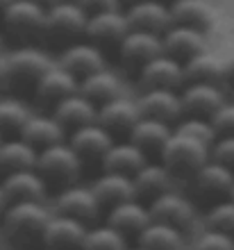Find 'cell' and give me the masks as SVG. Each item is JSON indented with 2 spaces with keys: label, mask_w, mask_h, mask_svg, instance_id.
<instances>
[{
  "label": "cell",
  "mask_w": 234,
  "mask_h": 250,
  "mask_svg": "<svg viewBox=\"0 0 234 250\" xmlns=\"http://www.w3.org/2000/svg\"><path fill=\"white\" fill-rule=\"evenodd\" d=\"M125 248H128L125 232H121L118 228H114L109 223L89 228L85 246H82V250H125Z\"/></svg>",
  "instance_id": "36"
},
{
  "label": "cell",
  "mask_w": 234,
  "mask_h": 250,
  "mask_svg": "<svg viewBox=\"0 0 234 250\" xmlns=\"http://www.w3.org/2000/svg\"><path fill=\"white\" fill-rule=\"evenodd\" d=\"M118 57L130 66L141 68L146 62L155 60L157 55L164 53L162 34L148 32V30H130V34L118 43Z\"/></svg>",
  "instance_id": "17"
},
{
  "label": "cell",
  "mask_w": 234,
  "mask_h": 250,
  "mask_svg": "<svg viewBox=\"0 0 234 250\" xmlns=\"http://www.w3.org/2000/svg\"><path fill=\"white\" fill-rule=\"evenodd\" d=\"M212 123H214L218 137L223 134H234V98H228L212 116Z\"/></svg>",
  "instance_id": "40"
},
{
  "label": "cell",
  "mask_w": 234,
  "mask_h": 250,
  "mask_svg": "<svg viewBox=\"0 0 234 250\" xmlns=\"http://www.w3.org/2000/svg\"><path fill=\"white\" fill-rule=\"evenodd\" d=\"M55 209H50L43 200H19L9 203L2 214V230L12 241L30 244L43 237L46 225L50 223Z\"/></svg>",
  "instance_id": "1"
},
{
  "label": "cell",
  "mask_w": 234,
  "mask_h": 250,
  "mask_svg": "<svg viewBox=\"0 0 234 250\" xmlns=\"http://www.w3.org/2000/svg\"><path fill=\"white\" fill-rule=\"evenodd\" d=\"M12 2H14V0H0V12H2V9H7Z\"/></svg>",
  "instance_id": "46"
},
{
  "label": "cell",
  "mask_w": 234,
  "mask_h": 250,
  "mask_svg": "<svg viewBox=\"0 0 234 250\" xmlns=\"http://www.w3.org/2000/svg\"><path fill=\"white\" fill-rule=\"evenodd\" d=\"M37 162H39V148H34L23 137L5 139L0 144V171L5 175L23 168H37Z\"/></svg>",
  "instance_id": "28"
},
{
  "label": "cell",
  "mask_w": 234,
  "mask_h": 250,
  "mask_svg": "<svg viewBox=\"0 0 234 250\" xmlns=\"http://www.w3.org/2000/svg\"><path fill=\"white\" fill-rule=\"evenodd\" d=\"M193 250H234V234L214 228H205V230L193 239L191 244Z\"/></svg>",
  "instance_id": "39"
},
{
  "label": "cell",
  "mask_w": 234,
  "mask_h": 250,
  "mask_svg": "<svg viewBox=\"0 0 234 250\" xmlns=\"http://www.w3.org/2000/svg\"><path fill=\"white\" fill-rule=\"evenodd\" d=\"M230 198H234V187H232V191H230Z\"/></svg>",
  "instance_id": "53"
},
{
  "label": "cell",
  "mask_w": 234,
  "mask_h": 250,
  "mask_svg": "<svg viewBox=\"0 0 234 250\" xmlns=\"http://www.w3.org/2000/svg\"><path fill=\"white\" fill-rule=\"evenodd\" d=\"M93 193L98 196V200L107 207L123 203V200H132L139 198L137 193V185L134 178L128 173H116V171H103L96 178V182L91 185Z\"/></svg>",
  "instance_id": "23"
},
{
  "label": "cell",
  "mask_w": 234,
  "mask_h": 250,
  "mask_svg": "<svg viewBox=\"0 0 234 250\" xmlns=\"http://www.w3.org/2000/svg\"><path fill=\"white\" fill-rule=\"evenodd\" d=\"M180 93H182L184 114L205 119H212L216 109L230 98L225 84H214V82H187Z\"/></svg>",
  "instance_id": "11"
},
{
  "label": "cell",
  "mask_w": 234,
  "mask_h": 250,
  "mask_svg": "<svg viewBox=\"0 0 234 250\" xmlns=\"http://www.w3.org/2000/svg\"><path fill=\"white\" fill-rule=\"evenodd\" d=\"M7 207H9V198H7L5 189H2V182H0V214H5Z\"/></svg>",
  "instance_id": "45"
},
{
  "label": "cell",
  "mask_w": 234,
  "mask_h": 250,
  "mask_svg": "<svg viewBox=\"0 0 234 250\" xmlns=\"http://www.w3.org/2000/svg\"><path fill=\"white\" fill-rule=\"evenodd\" d=\"M230 98H234V86H232V93H230Z\"/></svg>",
  "instance_id": "54"
},
{
  "label": "cell",
  "mask_w": 234,
  "mask_h": 250,
  "mask_svg": "<svg viewBox=\"0 0 234 250\" xmlns=\"http://www.w3.org/2000/svg\"><path fill=\"white\" fill-rule=\"evenodd\" d=\"M7 64H9V84H37L43 73H48L57 60L39 46L23 43L7 53Z\"/></svg>",
  "instance_id": "6"
},
{
  "label": "cell",
  "mask_w": 234,
  "mask_h": 250,
  "mask_svg": "<svg viewBox=\"0 0 234 250\" xmlns=\"http://www.w3.org/2000/svg\"><path fill=\"white\" fill-rule=\"evenodd\" d=\"M19 137H23L25 141L34 146V148H48L52 144H62L68 141L66 137V127L59 123V119L55 114H34L27 119V123L23 125Z\"/></svg>",
  "instance_id": "25"
},
{
  "label": "cell",
  "mask_w": 234,
  "mask_h": 250,
  "mask_svg": "<svg viewBox=\"0 0 234 250\" xmlns=\"http://www.w3.org/2000/svg\"><path fill=\"white\" fill-rule=\"evenodd\" d=\"M175 250H193L191 246H180V248H175Z\"/></svg>",
  "instance_id": "49"
},
{
  "label": "cell",
  "mask_w": 234,
  "mask_h": 250,
  "mask_svg": "<svg viewBox=\"0 0 234 250\" xmlns=\"http://www.w3.org/2000/svg\"><path fill=\"white\" fill-rule=\"evenodd\" d=\"M80 91L93 103L103 105L107 100L121 96V78L111 68H100V71L86 75L80 80Z\"/></svg>",
  "instance_id": "34"
},
{
  "label": "cell",
  "mask_w": 234,
  "mask_h": 250,
  "mask_svg": "<svg viewBox=\"0 0 234 250\" xmlns=\"http://www.w3.org/2000/svg\"><path fill=\"white\" fill-rule=\"evenodd\" d=\"M2 141H5V134H2V132H0V144H2Z\"/></svg>",
  "instance_id": "51"
},
{
  "label": "cell",
  "mask_w": 234,
  "mask_h": 250,
  "mask_svg": "<svg viewBox=\"0 0 234 250\" xmlns=\"http://www.w3.org/2000/svg\"><path fill=\"white\" fill-rule=\"evenodd\" d=\"M2 25L14 39L32 41L37 37H46L48 7L37 0H14L12 5L0 12Z\"/></svg>",
  "instance_id": "3"
},
{
  "label": "cell",
  "mask_w": 234,
  "mask_h": 250,
  "mask_svg": "<svg viewBox=\"0 0 234 250\" xmlns=\"http://www.w3.org/2000/svg\"><path fill=\"white\" fill-rule=\"evenodd\" d=\"M132 30H148L164 34L173 25V9L169 0H134L128 9Z\"/></svg>",
  "instance_id": "16"
},
{
  "label": "cell",
  "mask_w": 234,
  "mask_h": 250,
  "mask_svg": "<svg viewBox=\"0 0 234 250\" xmlns=\"http://www.w3.org/2000/svg\"><path fill=\"white\" fill-rule=\"evenodd\" d=\"M225 73H228V82L234 84V50L230 55H225Z\"/></svg>",
  "instance_id": "44"
},
{
  "label": "cell",
  "mask_w": 234,
  "mask_h": 250,
  "mask_svg": "<svg viewBox=\"0 0 234 250\" xmlns=\"http://www.w3.org/2000/svg\"><path fill=\"white\" fill-rule=\"evenodd\" d=\"M98 103L91 98H86L82 91L73 93L68 98L59 100L57 105H52V114L59 119V123L64 125L66 130H75L82 125L96 123L98 121Z\"/></svg>",
  "instance_id": "22"
},
{
  "label": "cell",
  "mask_w": 234,
  "mask_h": 250,
  "mask_svg": "<svg viewBox=\"0 0 234 250\" xmlns=\"http://www.w3.org/2000/svg\"><path fill=\"white\" fill-rule=\"evenodd\" d=\"M37 2H41V5H46V7H50V5H55L57 0H37Z\"/></svg>",
  "instance_id": "47"
},
{
  "label": "cell",
  "mask_w": 234,
  "mask_h": 250,
  "mask_svg": "<svg viewBox=\"0 0 234 250\" xmlns=\"http://www.w3.org/2000/svg\"><path fill=\"white\" fill-rule=\"evenodd\" d=\"M169 2H173V0H169Z\"/></svg>",
  "instance_id": "55"
},
{
  "label": "cell",
  "mask_w": 234,
  "mask_h": 250,
  "mask_svg": "<svg viewBox=\"0 0 234 250\" xmlns=\"http://www.w3.org/2000/svg\"><path fill=\"white\" fill-rule=\"evenodd\" d=\"M173 134V125L159 119H150V116H141L139 123L132 127V132L128 134L132 144H137L139 148H143L146 152H159L164 148V144Z\"/></svg>",
  "instance_id": "31"
},
{
  "label": "cell",
  "mask_w": 234,
  "mask_h": 250,
  "mask_svg": "<svg viewBox=\"0 0 234 250\" xmlns=\"http://www.w3.org/2000/svg\"><path fill=\"white\" fill-rule=\"evenodd\" d=\"M0 50H2V32H0Z\"/></svg>",
  "instance_id": "52"
},
{
  "label": "cell",
  "mask_w": 234,
  "mask_h": 250,
  "mask_svg": "<svg viewBox=\"0 0 234 250\" xmlns=\"http://www.w3.org/2000/svg\"><path fill=\"white\" fill-rule=\"evenodd\" d=\"M187 71V82H214V84H225L228 73H225V57L216 55L212 50L195 55L184 64Z\"/></svg>",
  "instance_id": "29"
},
{
  "label": "cell",
  "mask_w": 234,
  "mask_h": 250,
  "mask_svg": "<svg viewBox=\"0 0 234 250\" xmlns=\"http://www.w3.org/2000/svg\"><path fill=\"white\" fill-rule=\"evenodd\" d=\"M193 187L200 196L228 198L234 187V171L216 159H209L193 173Z\"/></svg>",
  "instance_id": "21"
},
{
  "label": "cell",
  "mask_w": 234,
  "mask_h": 250,
  "mask_svg": "<svg viewBox=\"0 0 234 250\" xmlns=\"http://www.w3.org/2000/svg\"><path fill=\"white\" fill-rule=\"evenodd\" d=\"M173 127H175V132H182V134H187V137H193V139L205 141V144H209V146L218 139V132H216L212 119H205V116H191V114H184L182 119L177 121Z\"/></svg>",
  "instance_id": "37"
},
{
  "label": "cell",
  "mask_w": 234,
  "mask_h": 250,
  "mask_svg": "<svg viewBox=\"0 0 234 250\" xmlns=\"http://www.w3.org/2000/svg\"><path fill=\"white\" fill-rule=\"evenodd\" d=\"M132 178L139 196H148L150 200L173 189V171L164 162H148Z\"/></svg>",
  "instance_id": "30"
},
{
  "label": "cell",
  "mask_w": 234,
  "mask_h": 250,
  "mask_svg": "<svg viewBox=\"0 0 234 250\" xmlns=\"http://www.w3.org/2000/svg\"><path fill=\"white\" fill-rule=\"evenodd\" d=\"M212 159L230 166L234 171V134H223L212 144Z\"/></svg>",
  "instance_id": "41"
},
{
  "label": "cell",
  "mask_w": 234,
  "mask_h": 250,
  "mask_svg": "<svg viewBox=\"0 0 234 250\" xmlns=\"http://www.w3.org/2000/svg\"><path fill=\"white\" fill-rule=\"evenodd\" d=\"M30 116H32V109L25 100L14 98V96H0V132L2 134H21Z\"/></svg>",
  "instance_id": "35"
},
{
  "label": "cell",
  "mask_w": 234,
  "mask_h": 250,
  "mask_svg": "<svg viewBox=\"0 0 234 250\" xmlns=\"http://www.w3.org/2000/svg\"><path fill=\"white\" fill-rule=\"evenodd\" d=\"M2 234H5V230H2V221H0V237H2Z\"/></svg>",
  "instance_id": "50"
},
{
  "label": "cell",
  "mask_w": 234,
  "mask_h": 250,
  "mask_svg": "<svg viewBox=\"0 0 234 250\" xmlns=\"http://www.w3.org/2000/svg\"><path fill=\"white\" fill-rule=\"evenodd\" d=\"M159 157L173 173H191L193 175L202 164H207L212 159V146L193 137H187L182 132H175V127H173V134L159 150Z\"/></svg>",
  "instance_id": "2"
},
{
  "label": "cell",
  "mask_w": 234,
  "mask_h": 250,
  "mask_svg": "<svg viewBox=\"0 0 234 250\" xmlns=\"http://www.w3.org/2000/svg\"><path fill=\"white\" fill-rule=\"evenodd\" d=\"M164 39V53H169L170 57L180 60L182 64H187L191 57L209 50V41H207V32L198 30V27H189V25H173L162 34Z\"/></svg>",
  "instance_id": "13"
},
{
  "label": "cell",
  "mask_w": 234,
  "mask_h": 250,
  "mask_svg": "<svg viewBox=\"0 0 234 250\" xmlns=\"http://www.w3.org/2000/svg\"><path fill=\"white\" fill-rule=\"evenodd\" d=\"M132 25L125 9H107V12L89 14V23H86V39L96 41L98 46L105 43H114L118 46L121 41L130 34Z\"/></svg>",
  "instance_id": "14"
},
{
  "label": "cell",
  "mask_w": 234,
  "mask_h": 250,
  "mask_svg": "<svg viewBox=\"0 0 234 250\" xmlns=\"http://www.w3.org/2000/svg\"><path fill=\"white\" fill-rule=\"evenodd\" d=\"M148 159V152L139 148L137 144H132L130 139L123 141V144H114L109 150L103 155L100 164H103V171H116V173H128V175H134V173L146 166Z\"/></svg>",
  "instance_id": "26"
},
{
  "label": "cell",
  "mask_w": 234,
  "mask_h": 250,
  "mask_svg": "<svg viewBox=\"0 0 234 250\" xmlns=\"http://www.w3.org/2000/svg\"><path fill=\"white\" fill-rule=\"evenodd\" d=\"M57 64L64 66L66 71H71L73 75H78L80 80L91 75V73L107 68V57H105L103 48L91 39H78L71 41L62 48V53L57 55Z\"/></svg>",
  "instance_id": "7"
},
{
  "label": "cell",
  "mask_w": 234,
  "mask_h": 250,
  "mask_svg": "<svg viewBox=\"0 0 234 250\" xmlns=\"http://www.w3.org/2000/svg\"><path fill=\"white\" fill-rule=\"evenodd\" d=\"M205 228H214L234 234V198H221L205 214Z\"/></svg>",
  "instance_id": "38"
},
{
  "label": "cell",
  "mask_w": 234,
  "mask_h": 250,
  "mask_svg": "<svg viewBox=\"0 0 234 250\" xmlns=\"http://www.w3.org/2000/svg\"><path fill=\"white\" fill-rule=\"evenodd\" d=\"M125 250H146V248H143V246H128V248H125Z\"/></svg>",
  "instance_id": "48"
},
{
  "label": "cell",
  "mask_w": 234,
  "mask_h": 250,
  "mask_svg": "<svg viewBox=\"0 0 234 250\" xmlns=\"http://www.w3.org/2000/svg\"><path fill=\"white\" fill-rule=\"evenodd\" d=\"M173 23L189 27H198L209 32V27L216 23V9L207 0H173Z\"/></svg>",
  "instance_id": "32"
},
{
  "label": "cell",
  "mask_w": 234,
  "mask_h": 250,
  "mask_svg": "<svg viewBox=\"0 0 234 250\" xmlns=\"http://www.w3.org/2000/svg\"><path fill=\"white\" fill-rule=\"evenodd\" d=\"M150 221H152L150 205L139 203V198L123 200V203L109 207V216H107V223L118 228L125 234H139Z\"/></svg>",
  "instance_id": "27"
},
{
  "label": "cell",
  "mask_w": 234,
  "mask_h": 250,
  "mask_svg": "<svg viewBox=\"0 0 234 250\" xmlns=\"http://www.w3.org/2000/svg\"><path fill=\"white\" fill-rule=\"evenodd\" d=\"M37 168L48 182H62L64 187L75 185L82 173V155L68 141L52 144L39 150Z\"/></svg>",
  "instance_id": "4"
},
{
  "label": "cell",
  "mask_w": 234,
  "mask_h": 250,
  "mask_svg": "<svg viewBox=\"0 0 234 250\" xmlns=\"http://www.w3.org/2000/svg\"><path fill=\"white\" fill-rule=\"evenodd\" d=\"M78 5L82 9H86L89 14H98V12H107V9H118L121 0H78Z\"/></svg>",
  "instance_id": "42"
},
{
  "label": "cell",
  "mask_w": 234,
  "mask_h": 250,
  "mask_svg": "<svg viewBox=\"0 0 234 250\" xmlns=\"http://www.w3.org/2000/svg\"><path fill=\"white\" fill-rule=\"evenodd\" d=\"M9 84V64H7V53L0 50V86Z\"/></svg>",
  "instance_id": "43"
},
{
  "label": "cell",
  "mask_w": 234,
  "mask_h": 250,
  "mask_svg": "<svg viewBox=\"0 0 234 250\" xmlns=\"http://www.w3.org/2000/svg\"><path fill=\"white\" fill-rule=\"evenodd\" d=\"M80 91V78L73 75L71 71H66L64 66L55 64L48 73L41 75V80L34 84V93L41 103L48 105H57L59 100L68 98L73 93Z\"/></svg>",
  "instance_id": "20"
},
{
  "label": "cell",
  "mask_w": 234,
  "mask_h": 250,
  "mask_svg": "<svg viewBox=\"0 0 234 250\" xmlns=\"http://www.w3.org/2000/svg\"><path fill=\"white\" fill-rule=\"evenodd\" d=\"M2 189H5L9 203H19V200H46L48 180L39 173V168H23V171L7 173L5 178H2Z\"/></svg>",
  "instance_id": "19"
},
{
  "label": "cell",
  "mask_w": 234,
  "mask_h": 250,
  "mask_svg": "<svg viewBox=\"0 0 234 250\" xmlns=\"http://www.w3.org/2000/svg\"><path fill=\"white\" fill-rule=\"evenodd\" d=\"M68 144L82 155V159L85 157L103 159V155L109 150L116 141H114V134H111L105 125H100L96 121V123H89V125H82V127L71 130Z\"/></svg>",
  "instance_id": "24"
},
{
  "label": "cell",
  "mask_w": 234,
  "mask_h": 250,
  "mask_svg": "<svg viewBox=\"0 0 234 250\" xmlns=\"http://www.w3.org/2000/svg\"><path fill=\"white\" fill-rule=\"evenodd\" d=\"M100 207H103V203L98 200V196L93 193L91 187H82V185L62 187L59 193L55 196V203H52V209L57 214L80 218L85 223L98 218Z\"/></svg>",
  "instance_id": "10"
},
{
  "label": "cell",
  "mask_w": 234,
  "mask_h": 250,
  "mask_svg": "<svg viewBox=\"0 0 234 250\" xmlns=\"http://www.w3.org/2000/svg\"><path fill=\"white\" fill-rule=\"evenodd\" d=\"M86 23L89 12L78 5V0H57L55 5L48 7L46 37L71 43L80 37H86Z\"/></svg>",
  "instance_id": "5"
},
{
  "label": "cell",
  "mask_w": 234,
  "mask_h": 250,
  "mask_svg": "<svg viewBox=\"0 0 234 250\" xmlns=\"http://www.w3.org/2000/svg\"><path fill=\"white\" fill-rule=\"evenodd\" d=\"M141 116L143 114L139 107V100L128 98L123 93L98 107V123L105 125L111 134H130Z\"/></svg>",
  "instance_id": "15"
},
{
  "label": "cell",
  "mask_w": 234,
  "mask_h": 250,
  "mask_svg": "<svg viewBox=\"0 0 234 250\" xmlns=\"http://www.w3.org/2000/svg\"><path fill=\"white\" fill-rule=\"evenodd\" d=\"M150 214H152L155 221H164V223L177 225V228H187V225L193 223L195 207L187 196L170 189L150 200Z\"/></svg>",
  "instance_id": "18"
},
{
  "label": "cell",
  "mask_w": 234,
  "mask_h": 250,
  "mask_svg": "<svg viewBox=\"0 0 234 250\" xmlns=\"http://www.w3.org/2000/svg\"><path fill=\"white\" fill-rule=\"evenodd\" d=\"M137 100L141 114L150 119H159L175 125L184 116V103L180 89H143Z\"/></svg>",
  "instance_id": "12"
},
{
  "label": "cell",
  "mask_w": 234,
  "mask_h": 250,
  "mask_svg": "<svg viewBox=\"0 0 234 250\" xmlns=\"http://www.w3.org/2000/svg\"><path fill=\"white\" fill-rule=\"evenodd\" d=\"M86 232H89V228L85 221L55 211L50 223L43 230L41 244L46 250H82Z\"/></svg>",
  "instance_id": "9"
},
{
  "label": "cell",
  "mask_w": 234,
  "mask_h": 250,
  "mask_svg": "<svg viewBox=\"0 0 234 250\" xmlns=\"http://www.w3.org/2000/svg\"><path fill=\"white\" fill-rule=\"evenodd\" d=\"M139 84L141 89H182L187 84L184 64L169 53L157 55L139 68Z\"/></svg>",
  "instance_id": "8"
},
{
  "label": "cell",
  "mask_w": 234,
  "mask_h": 250,
  "mask_svg": "<svg viewBox=\"0 0 234 250\" xmlns=\"http://www.w3.org/2000/svg\"><path fill=\"white\" fill-rule=\"evenodd\" d=\"M137 244L143 246L146 250H175L184 246V232L177 225L152 218L137 234Z\"/></svg>",
  "instance_id": "33"
}]
</instances>
